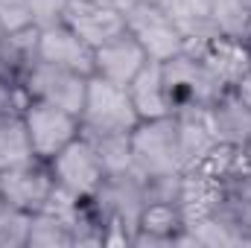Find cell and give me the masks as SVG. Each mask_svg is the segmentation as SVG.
<instances>
[{
	"mask_svg": "<svg viewBox=\"0 0 251 248\" xmlns=\"http://www.w3.org/2000/svg\"><path fill=\"white\" fill-rule=\"evenodd\" d=\"M79 123L85 137H108V134H131L140 117L123 85L91 76L79 111Z\"/></svg>",
	"mask_w": 251,
	"mask_h": 248,
	"instance_id": "2",
	"label": "cell"
},
{
	"mask_svg": "<svg viewBox=\"0 0 251 248\" xmlns=\"http://www.w3.org/2000/svg\"><path fill=\"white\" fill-rule=\"evenodd\" d=\"M152 3H161V6H164V3H167V0H152Z\"/></svg>",
	"mask_w": 251,
	"mask_h": 248,
	"instance_id": "32",
	"label": "cell"
},
{
	"mask_svg": "<svg viewBox=\"0 0 251 248\" xmlns=\"http://www.w3.org/2000/svg\"><path fill=\"white\" fill-rule=\"evenodd\" d=\"M249 222H251V198H249Z\"/></svg>",
	"mask_w": 251,
	"mask_h": 248,
	"instance_id": "31",
	"label": "cell"
},
{
	"mask_svg": "<svg viewBox=\"0 0 251 248\" xmlns=\"http://www.w3.org/2000/svg\"><path fill=\"white\" fill-rule=\"evenodd\" d=\"M164 6L173 15V21L178 24V29L184 32V47H187V41H193V38H201V35L216 32L213 24H210L213 0H167Z\"/></svg>",
	"mask_w": 251,
	"mask_h": 248,
	"instance_id": "19",
	"label": "cell"
},
{
	"mask_svg": "<svg viewBox=\"0 0 251 248\" xmlns=\"http://www.w3.org/2000/svg\"><path fill=\"white\" fill-rule=\"evenodd\" d=\"M207 117H210V125H213L219 143L240 146V149L251 146V108H246L234 97V91H225L207 108Z\"/></svg>",
	"mask_w": 251,
	"mask_h": 248,
	"instance_id": "17",
	"label": "cell"
},
{
	"mask_svg": "<svg viewBox=\"0 0 251 248\" xmlns=\"http://www.w3.org/2000/svg\"><path fill=\"white\" fill-rule=\"evenodd\" d=\"M249 12H251V0H249Z\"/></svg>",
	"mask_w": 251,
	"mask_h": 248,
	"instance_id": "34",
	"label": "cell"
},
{
	"mask_svg": "<svg viewBox=\"0 0 251 248\" xmlns=\"http://www.w3.org/2000/svg\"><path fill=\"white\" fill-rule=\"evenodd\" d=\"M131 246H196L178 201H146Z\"/></svg>",
	"mask_w": 251,
	"mask_h": 248,
	"instance_id": "11",
	"label": "cell"
},
{
	"mask_svg": "<svg viewBox=\"0 0 251 248\" xmlns=\"http://www.w3.org/2000/svg\"><path fill=\"white\" fill-rule=\"evenodd\" d=\"M64 24L91 47L105 44L108 38L120 35L126 29V12L111 3H97V0H70Z\"/></svg>",
	"mask_w": 251,
	"mask_h": 248,
	"instance_id": "13",
	"label": "cell"
},
{
	"mask_svg": "<svg viewBox=\"0 0 251 248\" xmlns=\"http://www.w3.org/2000/svg\"><path fill=\"white\" fill-rule=\"evenodd\" d=\"M176 134H178V155L181 167L193 170L219 140L210 125L207 108H193V111H178L176 114Z\"/></svg>",
	"mask_w": 251,
	"mask_h": 248,
	"instance_id": "16",
	"label": "cell"
},
{
	"mask_svg": "<svg viewBox=\"0 0 251 248\" xmlns=\"http://www.w3.org/2000/svg\"><path fill=\"white\" fill-rule=\"evenodd\" d=\"M24 123H26V131H29L32 152L41 161L56 158L67 143H73L82 134L79 114H73L67 108H59V105H50V102H41V99L26 102Z\"/></svg>",
	"mask_w": 251,
	"mask_h": 248,
	"instance_id": "7",
	"label": "cell"
},
{
	"mask_svg": "<svg viewBox=\"0 0 251 248\" xmlns=\"http://www.w3.org/2000/svg\"><path fill=\"white\" fill-rule=\"evenodd\" d=\"M67 6H70V0H26L29 18H32V24L38 29L62 24L64 15H67Z\"/></svg>",
	"mask_w": 251,
	"mask_h": 248,
	"instance_id": "26",
	"label": "cell"
},
{
	"mask_svg": "<svg viewBox=\"0 0 251 248\" xmlns=\"http://www.w3.org/2000/svg\"><path fill=\"white\" fill-rule=\"evenodd\" d=\"M29 228H32V213L0 204V248H26L29 243Z\"/></svg>",
	"mask_w": 251,
	"mask_h": 248,
	"instance_id": "23",
	"label": "cell"
},
{
	"mask_svg": "<svg viewBox=\"0 0 251 248\" xmlns=\"http://www.w3.org/2000/svg\"><path fill=\"white\" fill-rule=\"evenodd\" d=\"M146 62H152V59L146 56V50L134 41V35L128 29L108 38L105 44L94 47V76L123 85V88H128V82L146 67Z\"/></svg>",
	"mask_w": 251,
	"mask_h": 248,
	"instance_id": "12",
	"label": "cell"
},
{
	"mask_svg": "<svg viewBox=\"0 0 251 248\" xmlns=\"http://www.w3.org/2000/svg\"><path fill=\"white\" fill-rule=\"evenodd\" d=\"M38 59L82 76H94V47L82 41L64 21L38 29Z\"/></svg>",
	"mask_w": 251,
	"mask_h": 248,
	"instance_id": "14",
	"label": "cell"
},
{
	"mask_svg": "<svg viewBox=\"0 0 251 248\" xmlns=\"http://www.w3.org/2000/svg\"><path fill=\"white\" fill-rule=\"evenodd\" d=\"M32 158H35V152H32V143H29L24 114L0 111V170L26 164Z\"/></svg>",
	"mask_w": 251,
	"mask_h": 248,
	"instance_id": "18",
	"label": "cell"
},
{
	"mask_svg": "<svg viewBox=\"0 0 251 248\" xmlns=\"http://www.w3.org/2000/svg\"><path fill=\"white\" fill-rule=\"evenodd\" d=\"M0 21H3V29H6V32L32 26L26 0H0Z\"/></svg>",
	"mask_w": 251,
	"mask_h": 248,
	"instance_id": "27",
	"label": "cell"
},
{
	"mask_svg": "<svg viewBox=\"0 0 251 248\" xmlns=\"http://www.w3.org/2000/svg\"><path fill=\"white\" fill-rule=\"evenodd\" d=\"M3 35H6V29H3V21H0V38H3Z\"/></svg>",
	"mask_w": 251,
	"mask_h": 248,
	"instance_id": "30",
	"label": "cell"
},
{
	"mask_svg": "<svg viewBox=\"0 0 251 248\" xmlns=\"http://www.w3.org/2000/svg\"><path fill=\"white\" fill-rule=\"evenodd\" d=\"M231 91H234V97H237L246 108H251V70L246 73V76H240V79H237V85H234Z\"/></svg>",
	"mask_w": 251,
	"mask_h": 248,
	"instance_id": "28",
	"label": "cell"
},
{
	"mask_svg": "<svg viewBox=\"0 0 251 248\" xmlns=\"http://www.w3.org/2000/svg\"><path fill=\"white\" fill-rule=\"evenodd\" d=\"M0 190H3V201L29 213H38L47 207L53 190H56V178L50 173V164L41 158H32L26 164L0 170Z\"/></svg>",
	"mask_w": 251,
	"mask_h": 248,
	"instance_id": "10",
	"label": "cell"
},
{
	"mask_svg": "<svg viewBox=\"0 0 251 248\" xmlns=\"http://www.w3.org/2000/svg\"><path fill=\"white\" fill-rule=\"evenodd\" d=\"M70 246H73V231L59 213H53V210L32 213V228H29L26 248H70Z\"/></svg>",
	"mask_w": 251,
	"mask_h": 248,
	"instance_id": "22",
	"label": "cell"
},
{
	"mask_svg": "<svg viewBox=\"0 0 251 248\" xmlns=\"http://www.w3.org/2000/svg\"><path fill=\"white\" fill-rule=\"evenodd\" d=\"M210 24L219 35L240 38L251 44V12L249 0H213Z\"/></svg>",
	"mask_w": 251,
	"mask_h": 248,
	"instance_id": "20",
	"label": "cell"
},
{
	"mask_svg": "<svg viewBox=\"0 0 251 248\" xmlns=\"http://www.w3.org/2000/svg\"><path fill=\"white\" fill-rule=\"evenodd\" d=\"M26 102H29V94L24 85V73L0 59V111L24 114Z\"/></svg>",
	"mask_w": 251,
	"mask_h": 248,
	"instance_id": "25",
	"label": "cell"
},
{
	"mask_svg": "<svg viewBox=\"0 0 251 248\" xmlns=\"http://www.w3.org/2000/svg\"><path fill=\"white\" fill-rule=\"evenodd\" d=\"M0 59L12 64L15 70L26 73L32 64L38 62V26H24V29H12L0 38Z\"/></svg>",
	"mask_w": 251,
	"mask_h": 248,
	"instance_id": "21",
	"label": "cell"
},
{
	"mask_svg": "<svg viewBox=\"0 0 251 248\" xmlns=\"http://www.w3.org/2000/svg\"><path fill=\"white\" fill-rule=\"evenodd\" d=\"M0 204H3V190H0Z\"/></svg>",
	"mask_w": 251,
	"mask_h": 248,
	"instance_id": "33",
	"label": "cell"
},
{
	"mask_svg": "<svg viewBox=\"0 0 251 248\" xmlns=\"http://www.w3.org/2000/svg\"><path fill=\"white\" fill-rule=\"evenodd\" d=\"M88 79L91 76H82V73L67 70V67H56V64L41 62V59L24 73V85H26L29 99H41V102L59 105V108L73 111V114L82 111Z\"/></svg>",
	"mask_w": 251,
	"mask_h": 248,
	"instance_id": "8",
	"label": "cell"
},
{
	"mask_svg": "<svg viewBox=\"0 0 251 248\" xmlns=\"http://www.w3.org/2000/svg\"><path fill=\"white\" fill-rule=\"evenodd\" d=\"M47 164H50L56 184L67 193H73V196H79V198H94L97 190L105 181V175H108L94 140L85 134H79L73 143H67Z\"/></svg>",
	"mask_w": 251,
	"mask_h": 248,
	"instance_id": "6",
	"label": "cell"
},
{
	"mask_svg": "<svg viewBox=\"0 0 251 248\" xmlns=\"http://www.w3.org/2000/svg\"><path fill=\"white\" fill-rule=\"evenodd\" d=\"M246 155H249V175H251V146H246Z\"/></svg>",
	"mask_w": 251,
	"mask_h": 248,
	"instance_id": "29",
	"label": "cell"
},
{
	"mask_svg": "<svg viewBox=\"0 0 251 248\" xmlns=\"http://www.w3.org/2000/svg\"><path fill=\"white\" fill-rule=\"evenodd\" d=\"M102 228H105V243L102 246H131L140 210L146 204V187L143 178L134 170L126 173H108L97 196L91 198Z\"/></svg>",
	"mask_w": 251,
	"mask_h": 248,
	"instance_id": "1",
	"label": "cell"
},
{
	"mask_svg": "<svg viewBox=\"0 0 251 248\" xmlns=\"http://www.w3.org/2000/svg\"><path fill=\"white\" fill-rule=\"evenodd\" d=\"M102 164H105V173H126V170H134L131 164V134H108V137H91Z\"/></svg>",
	"mask_w": 251,
	"mask_h": 248,
	"instance_id": "24",
	"label": "cell"
},
{
	"mask_svg": "<svg viewBox=\"0 0 251 248\" xmlns=\"http://www.w3.org/2000/svg\"><path fill=\"white\" fill-rule=\"evenodd\" d=\"M161 67H164V82H167L173 114L193 111V108H210L228 91L196 56H190L187 50L161 62Z\"/></svg>",
	"mask_w": 251,
	"mask_h": 248,
	"instance_id": "4",
	"label": "cell"
},
{
	"mask_svg": "<svg viewBox=\"0 0 251 248\" xmlns=\"http://www.w3.org/2000/svg\"><path fill=\"white\" fill-rule=\"evenodd\" d=\"M128 97L140 120H158V117H173L167 82H164V67L161 62H146V67L128 82Z\"/></svg>",
	"mask_w": 251,
	"mask_h": 248,
	"instance_id": "15",
	"label": "cell"
},
{
	"mask_svg": "<svg viewBox=\"0 0 251 248\" xmlns=\"http://www.w3.org/2000/svg\"><path fill=\"white\" fill-rule=\"evenodd\" d=\"M126 29L146 50L152 62H167L184 53V32L167 12V6L152 0H134L126 9Z\"/></svg>",
	"mask_w": 251,
	"mask_h": 248,
	"instance_id": "5",
	"label": "cell"
},
{
	"mask_svg": "<svg viewBox=\"0 0 251 248\" xmlns=\"http://www.w3.org/2000/svg\"><path fill=\"white\" fill-rule=\"evenodd\" d=\"M184 50L190 56H196L228 91L237 85L240 76H246L251 70V44L240 41V38H228V35L210 32V35L187 41Z\"/></svg>",
	"mask_w": 251,
	"mask_h": 248,
	"instance_id": "9",
	"label": "cell"
},
{
	"mask_svg": "<svg viewBox=\"0 0 251 248\" xmlns=\"http://www.w3.org/2000/svg\"><path fill=\"white\" fill-rule=\"evenodd\" d=\"M131 164L140 178H164L181 175V155H178V134L176 114L158 120H140L131 131Z\"/></svg>",
	"mask_w": 251,
	"mask_h": 248,
	"instance_id": "3",
	"label": "cell"
}]
</instances>
